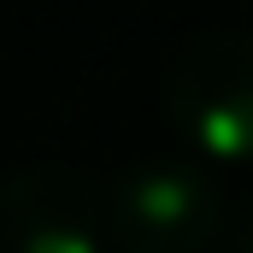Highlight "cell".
<instances>
[{
	"mask_svg": "<svg viewBox=\"0 0 253 253\" xmlns=\"http://www.w3.org/2000/svg\"><path fill=\"white\" fill-rule=\"evenodd\" d=\"M218 253H253V218H248V224H236V230L224 236V248H218Z\"/></svg>",
	"mask_w": 253,
	"mask_h": 253,
	"instance_id": "4",
	"label": "cell"
},
{
	"mask_svg": "<svg viewBox=\"0 0 253 253\" xmlns=\"http://www.w3.org/2000/svg\"><path fill=\"white\" fill-rule=\"evenodd\" d=\"M100 200L94 189L59 171V165H30L0 183V253H100Z\"/></svg>",
	"mask_w": 253,
	"mask_h": 253,
	"instance_id": "3",
	"label": "cell"
},
{
	"mask_svg": "<svg viewBox=\"0 0 253 253\" xmlns=\"http://www.w3.org/2000/svg\"><path fill=\"white\" fill-rule=\"evenodd\" d=\"M171 124L206 159H253V30H206L183 47L165 88Z\"/></svg>",
	"mask_w": 253,
	"mask_h": 253,
	"instance_id": "1",
	"label": "cell"
},
{
	"mask_svg": "<svg viewBox=\"0 0 253 253\" xmlns=\"http://www.w3.org/2000/svg\"><path fill=\"white\" fill-rule=\"evenodd\" d=\"M100 230L118 253H206L224 236V200L194 165L147 159L112 183Z\"/></svg>",
	"mask_w": 253,
	"mask_h": 253,
	"instance_id": "2",
	"label": "cell"
}]
</instances>
